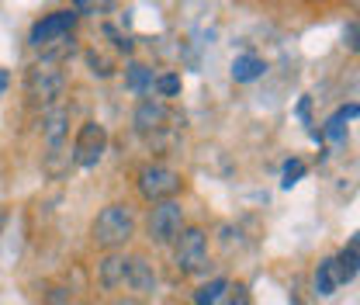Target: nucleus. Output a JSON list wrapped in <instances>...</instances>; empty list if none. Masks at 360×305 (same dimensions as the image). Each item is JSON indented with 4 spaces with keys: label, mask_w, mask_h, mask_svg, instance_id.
<instances>
[{
    "label": "nucleus",
    "mask_w": 360,
    "mask_h": 305,
    "mask_svg": "<svg viewBox=\"0 0 360 305\" xmlns=\"http://www.w3.org/2000/svg\"><path fill=\"white\" fill-rule=\"evenodd\" d=\"M347 247H354V250H360V232H354V239H350Z\"/></svg>",
    "instance_id": "26"
},
{
    "label": "nucleus",
    "mask_w": 360,
    "mask_h": 305,
    "mask_svg": "<svg viewBox=\"0 0 360 305\" xmlns=\"http://www.w3.org/2000/svg\"><path fill=\"white\" fill-rule=\"evenodd\" d=\"M184 225H187V216H184V205L177 198L174 201H160L146 216V239L153 247H174L177 236L184 232Z\"/></svg>",
    "instance_id": "5"
},
{
    "label": "nucleus",
    "mask_w": 360,
    "mask_h": 305,
    "mask_svg": "<svg viewBox=\"0 0 360 305\" xmlns=\"http://www.w3.org/2000/svg\"><path fill=\"white\" fill-rule=\"evenodd\" d=\"M357 115H360V104H347V108H340V111L326 122V135H329V139H336V142H343V139H347V122H350V118H357Z\"/></svg>",
    "instance_id": "16"
},
{
    "label": "nucleus",
    "mask_w": 360,
    "mask_h": 305,
    "mask_svg": "<svg viewBox=\"0 0 360 305\" xmlns=\"http://www.w3.org/2000/svg\"><path fill=\"white\" fill-rule=\"evenodd\" d=\"M125 270H129V254L125 250H108V254L97 257L94 278L104 292H118V288H125Z\"/></svg>",
    "instance_id": "10"
},
{
    "label": "nucleus",
    "mask_w": 360,
    "mask_h": 305,
    "mask_svg": "<svg viewBox=\"0 0 360 305\" xmlns=\"http://www.w3.org/2000/svg\"><path fill=\"white\" fill-rule=\"evenodd\" d=\"M170 250H174V267H177L180 278L208 274V267H212V243H208V232L201 225H184V232L177 236V243Z\"/></svg>",
    "instance_id": "2"
},
{
    "label": "nucleus",
    "mask_w": 360,
    "mask_h": 305,
    "mask_svg": "<svg viewBox=\"0 0 360 305\" xmlns=\"http://www.w3.org/2000/svg\"><path fill=\"white\" fill-rule=\"evenodd\" d=\"M125 288L132 292L135 299H153V295H156V288H160V274H156V263L149 261L146 254H132V257H129Z\"/></svg>",
    "instance_id": "9"
},
{
    "label": "nucleus",
    "mask_w": 360,
    "mask_h": 305,
    "mask_svg": "<svg viewBox=\"0 0 360 305\" xmlns=\"http://www.w3.org/2000/svg\"><path fill=\"white\" fill-rule=\"evenodd\" d=\"M7 84H11V73H7V70H0V97H4V90H7Z\"/></svg>",
    "instance_id": "25"
},
{
    "label": "nucleus",
    "mask_w": 360,
    "mask_h": 305,
    "mask_svg": "<svg viewBox=\"0 0 360 305\" xmlns=\"http://www.w3.org/2000/svg\"><path fill=\"white\" fill-rule=\"evenodd\" d=\"M267 73V63L260 56H236L232 59V80L236 84H253Z\"/></svg>",
    "instance_id": "13"
},
{
    "label": "nucleus",
    "mask_w": 360,
    "mask_h": 305,
    "mask_svg": "<svg viewBox=\"0 0 360 305\" xmlns=\"http://www.w3.org/2000/svg\"><path fill=\"white\" fill-rule=\"evenodd\" d=\"M108 7H115V0H73L77 14H104Z\"/></svg>",
    "instance_id": "23"
},
{
    "label": "nucleus",
    "mask_w": 360,
    "mask_h": 305,
    "mask_svg": "<svg viewBox=\"0 0 360 305\" xmlns=\"http://www.w3.org/2000/svg\"><path fill=\"white\" fill-rule=\"evenodd\" d=\"M305 170H309V167H305L302 160H288V163H284V174H281V187H295V184L305 177Z\"/></svg>",
    "instance_id": "21"
},
{
    "label": "nucleus",
    "mask_w": 360,
    "mask_h": 305,
    "mask_svg": "<svg viewBox=\"0 0 360 305\" xmlns=\"http://www.w3.org/2000/svg\"><path fill=\"white\" fill-rule=\"evenodd\" d=\"M225 292H229V278H212V281L198 285L194 302H191V305H222Z\"/></svg>",
    "instance_id": "15"
},
{
    "label": "nucleus",
    "mask_w": 360,
    "mask_h": 305,
    "mask_svg": "<svg viewBox=\"0 0 360 305\" xmlns=\"http://www.w3.org/2000/svg\"><path fill=\"white\" fill-rule=\"evenodd\" d=\"M111 305H142V299H135V295H125V299H115Z\"/></svg>",
    "instance_id": "24"
},
{
    "label": "nucleus",
    "mask_w": 360,
    "mask_h": 305,
    "mask_svg": "<svg viewBox=\"0 0 360 305\" xmlns=\"http://www.w3.org/2000/svg\"><path fill=\"white\" fill-rule=\"evenodd\" d=\"M42 139H45L49 156L63 153V146H66V139H70V108L56 104V108L45 111L42 115Z\"/></svg>",
    "instance_id": "11"
},
{
    "label": "nucleus",
    "mask_w": 360,
    "mask_h": 305,
    "mask_svg": "<svg viewBox=\"0 0 360 305\" xmlns=\"http://www.w3.org/2000/svg\"><path fill=\"white\" fill-rule=\"evenodd\" d=\"M347 4L354 7V14H357V18H360V0H347Z\"/></svg>",
    "instance_id": "27"
},
{
    "label": "nucleus",
    "mask_w": 360,
    "mask_h": 305,
    "mask_svg": "<svg viewBox=\"0 0 360 305\" xmlns=\"http://www.w3.org/2000/svg\"><path fill=\"white\" fill-rule=\"evenodd\" d=\"M135 229H139V222H135V208L129 201H111V205H104L94 222H90V243L101 250V254H108V250H125L129 243H132Z\"/></svg>",
    "instance_id": "1"
},
{
    "label": "nucleus",
    "mask_w": 360,
    "mask_h": 305,
    "mask_svg": "<svg viewBox=\"0 0 360 305\" xmlns=\"http://www.w3.org/2000/svg\"><path fill=\"white\" fill-rule=\"evenodd\" d=\"M153 90H156L160 97H177L180 94V77L177 73H160V77L153 80Z\"/></svg>",
    "instance_id": "19"
},
{
    "label": "nucleus",
    "mask_w": 360,
    "mask_h": 305,
    "mask_svg": "<svg viewBox=\"0 0 360 305\" xmlns=\"http://www.w3.org/2000/svg\"><path fill=\"white\" fill-rule=\"evenodd\" d=\"M77 21H80V14L77 11H52V14H45L42 21H35L32 25V32H28V42L32 49H49V45L63 42V39H70L73 35V28H77Z\"/></svg>",
    "instance_id": "7"
},
{
    "label": "nucleus",
    "mask_w": 360,
    "mask_h": 305,
    "mask_svg": "<svg viewBox=\"0 0 360 305\" xmlns=\"http://www.w3.org/2000/svg\"><path fill=\"white\" fill-rule=\"evenodd\" d=\"M343 49L354 52V56H360V18L347 21V28H343Z\"/></svg>",
    "instance_id": "22"
},
{
    "label": "nucleus",
    "mask_w": 360,
    "mask_h": 305,
    "mask_svg": "<svg viewBox=\"0 0 360 305\" xmlns=\"http://www.w3.org/2000/svg\"><path fill=\"white\" fill-rule=\"evenodd\" d=\"M104 149H108V129L101 125V122H84L80 129H77V139H73V163L77 167H97L101 163V156H104Z\"/></svg>",
    "instance_id": "8"
},
{
    "label": "nucleus",
    "mask_w": 360,
    "mask_h": 305,
    "mask_svg": "<svg viewBox=\"0 0 360 305\" xmlns=\"http://www.w3.org/2000/svg\"><path fill=\"white\" fill-rule=\"evenodd\" d=\"M135 187H139L142 201L160 205V201H174L184 191V177L174 167H167V163H142L135 170Z\"/></svg>",
    "instance_id": "4"
},
{
    "label": "nucleus",
    "mask_w": 360,
    "mask_h": 305,
    "mask_svg": "<svg viewBox=\"0 0 360 305\" xmlns=\"http://www.w3.org/2000/svg\"><path fill=\"white\" fill-rule=\"evenodd\" d=\"M25 94H28L32 104H39L45 111L56 108L59 97L66 94V70H63V63H52V59L32 63L28 73H25Z\"/></svg>",
    "instance_id": "3"
},
{
    "label": "nucleus",
    "mask_w": 360,
    "mask_h": 305,
    "mask_svg": "<svg viewBox=\"0 0 360 305\" xmlns=\"http://www.w3.org/2000/svg\"><path fill=\"white\" fill-rule=\"evenodd\" d=\"M170 122H177V115H174V108H170L167 101H160V97H142V101L135 104L132 125L142 139H149V142L160 139L163 132L174 129Z\"/></svg>",
    "instance_id": "6"
},
{
    "label": "nucleus",
    "mask_w": 360,
    "mask_h": 305,
    "mask_svg": "<svg viewBox=\"0 0 360 305\" xmlns=\"http://www.w3.org/2000/svg\"><path fill=\"white\" fill-rule=\"evenodd\" d=\"M222 305H253V295L243 281H229V292H225Z\"/></svg>",
    "instance_id": "18"
},
{
    "label": "nucleus",
    "mask_w": 360,
    "mask_h": 305,
    "mask_svg": "<svg viewBox=\"0 0 360 305\" xmlns=\"http://www.w3.org/2000/svg\"><path fill=\"white\" fill-rule=\"evenodd\" d=\"M336 288H340L336 263H333V257H326V261H319V267H315V274H312V295L315 299H329Z\"/></svg>",
    "instance_id": "12"
},
{
    "label": "nucleus",
    "mask_w": 360,
    "mask_h": 305,
    "mask_svg": "<svg viewBox=\"0 0 360 305\" xmlns=\"http://www.w3.org/2000/svg\"><path fill=\"white\" fill-rule=\"evenodd\" d=\"M333 263H336V278H340V285H347V281H354V278L360 274V250L343 247V250L333 257Z\"/></svg>",
    "instance_id": "14"
},
{
    "label": "nucleus",
    "mask_w": 360,
    "mask_h": 305,
    "mask_svg": "<svg viewBox=\"0 0 360 305\" xmlns=\"http://www.w3.org/2000/svg\"><path fill=\"white\" fill-rule=\"evenodd\" d=\"M153 70L149 66H142V63H132L129 70H125V87L132 90V94H146V90H153Z\"/></svg>",
    "instance_id": "17"
},
{
    "label": "nucleus",
    "mask_w": 360,
    "mask_h": 305,
    "mask_svg": "<svg viewBox=\"0 0 360 305\" xmlns=\"http://www.w3.org/2000/svg\"><path fill=\"white\" fill-rule=\"evenodd\" d=\"M42 305H73V292L63 285H49L42 295Z\"/></svg>",
    "instance_id": "20"
}]
</instances>
